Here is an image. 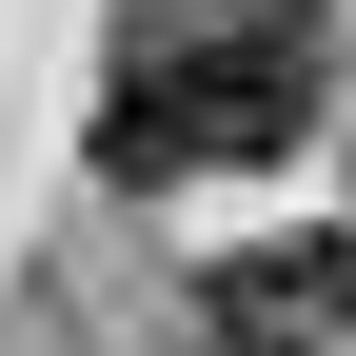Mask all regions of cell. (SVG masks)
Wrapping results in <instances>:
<instances>
[{"mask_svg":"<svg viewBox=\"0 0 356 356\" xmlns=\"http://www.w3.org/2000/svg\"><path fill=\"white\" fill-rule=\"evenodd\" d=\"M317 0H119L99 60V178L178 198V178H257L317 139Z\"/></svg>","mask_w":356,"mask_h":356,"instance_id":"cell-1","label":"cell"},{"mask_svg":"<svg viewBox=\"0 0 356 356\" xmlns=\"http://www.w3.org/2000/svg\"><path fill=\"white\" fill-rule=\"evenodd\" d=\"M198 337H218V356H317V337H356V218L238 238V257L198 277Z\"/></svg>","mask_w":356,"mask_h":356,"instance_id":"cell-2","label":"cell"}]
</instances>
